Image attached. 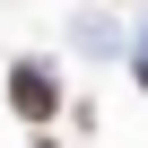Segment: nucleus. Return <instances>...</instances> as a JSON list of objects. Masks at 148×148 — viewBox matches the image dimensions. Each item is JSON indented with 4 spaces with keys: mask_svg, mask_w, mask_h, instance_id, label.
I'll return each instance as SVG.
<instances>
[{
    "mask_svg": "<svg viewBox=\"0 0 148 148\" xmlns=\"http://www.w3.org/2000/svg\"><path fill=\"white\" fill-rule=\"evenodd\" d=\"M9 113L26 122V131H52V113H61V70L52 61H9Z\"/></svg>",
    "mask_w": 148,
    "mask_h": 148,
    "instance_id": "nucleus-1",
    "label": "nucleus"
},
{
    "mask_svg": "<svg viewBox=\"0 0 148 148\" xmlns=\"http://www.w3.org/2000/svg\"><path fill=\"white\" fill-rule=\"evenodd\" d=\"M35 148H52V139H35Z\"/></svg>",
    "mask_w": 148,
    "mask_h": 148,
    "instance_id": "nucleus-2",
    "label": "nucleus"
}]
</instances>
